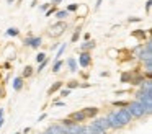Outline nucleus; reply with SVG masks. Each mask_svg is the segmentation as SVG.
I'll use <instances>...</instances> for the list:
<instances>
[{"instance_id": "obj_33", "label": "nucleus", "mask_w": 152, "mask_h": 134, "mask_svg": "<svg viewBox=\"0 0 152 134\" xmlns=\"http://www.w3.org/2000/svg\"><path fill=\"white\" fill-rule=\"evenodd\" d=\"M142 67H144V70H142V72H145V70H152V59H147V61L142 62Z\"/></svg>"}, {"instance_id": "obj_37", "label": "nucleus", "mask_w": 152, "mask_h": 134, "mask_svg": "<svg viewBox=\"0 0 152 134\" xmlns=\"http://www.w3.org/2000/svg\"><path fill=\"white\" fill-rule=\"evenodd\" d=\"M4 114H5V111H4V108H0V127L5 124V118H4Z\"/></svg>"}, {"instance_id": "obj_19", "label": "nucleus", "mask_w": 152, "mask_h": 134, "mask_svg": "<svg viewBox=\"0 0 152 134\" xmlns=\"http://www.w3.org/2000/svg\"><path fill=\"white\" fill-rule=\"evenodd\" d=\"M136 59H137V61H139V62H141V64H142V62H144V61H147V59H152V52L145 51V49L142 48V51L139 52L137 56H136Z\"/></svg>"}, {"instance_id": "obj_12", "label": "nucleus", "mask_w": 152, "mask_h": 134, "mask_svg": "<svg viewBox=\"0 0 152 134\" xmlns=\"http://www.w3.org/2000/svg\"><path fill=\"white\" fill-rule=\"evenodd\" d=\"M85 124H79V123H72L69 126H66V133L64 134H82Z\"/></svg>"}, {"instance_id": "obj_31", "label": "nucleus", "mask_w": 152, "mask_h": 134, "mask_svg": "<svg viewBox=\"0 0 152 134\" xmlns=\"http://www.w3.org/2000/svg\"><path fill=\"white\" fill-rule=\"evenodd\" d=\"M70 93H72V90H69V88H64V87L59 90V97H61V98H67Z\"/></svg>"}, {"instance_id": "obj_32", "label": "nucleus", "mask_w": 152, "mask_h": 134, "mask_svg": "<svg viewBox=\"0 0 152 134\" xmlns=\"http://www.w3.org/2000/svg\"><path fill=\"white\" fill-rule=\"evenodd\" d=\"M57 10H59V8H57V5H51L49 8H48L46 12H44V15H46V16H51V15H54V13H56Z\"/></svg>"}, {"instance_id": "obj_14", "label": "nucleus", "mask_w": 152, "mask_h": 134, "mask_svg": "<svg viewBox=\"0 0 152 134\" xmlns=\"http://www.w3.org/2000/svg\"><path fill=\"white\" fill-rule=\"evenodd\" d=\"M144 82H145V78H144V75H142V72H137V74H134V77L131 78L129 83H131L132 87H142Z\"/></svg>"}, {"instance_id": "obj_45", "label": "nucleus", "mask_w": 152, "mask_h": 134, "mask_svg": "<svg viewBox=\"0 0 152 134\" xmlns=\"http://www.w3.org/2000/svg\"><path fill=\"white\" fill-rule=\"evenodd\" d=\"M57 48H59V42H53V46H51V51H56Z\"/></svg>"}, {"instance_id": "obj_38", "label": "nucleus", "mask_w": 152, "mask_h": 134, "mask_svg": "<svg viewBox=\"0 0 152 134\" xmlns=\"http://www.w3.org/2000/svg\"><path fill=\"white\" fill-rule=\"evenodd\" d=\"M108 54H110V57L115 59V57H118V56H119V51H116V49H110Z\"/></svg>"}, {"instance_id": "obj_52", "label": "nucleus", "mask_w": 152, "mask_h": 134, "mask_svg": "<svg viewBox=\"0 0 152 134\" xmlns=\"http://www.w3.org/2000/svg\"><path fill=\"white\" fill-rule=\"evenodd\" d=\"M13 2H17V0H7V3H8V5H12Z\"/></svg>"}, {"instance_id": "obj_17", "label": "nucleus", "mask_w": 152, "mask_h": 134, "mask_svg": "<svg viewBox=\"0 0 152 134\" xmlns=\"http://www.w3.org/2000/svg\"><path fill=\"white\" fill-rule=\"evenodd\" d=\"M12 87H13L15 92H20L21 88L25 87V78L21 77V75H18V77L13 78V82H12Z\"/></svg>"}, {"instance_id": "obj_26", "label": "nucleus", "mask_w": 152, "mask_h": 134, "mask_svg": "<svg viewBox=\"0 0 152 134\" xmlns=\"http://www.w3.org/2000/svg\"><path fill=\"white\" fill-rule=\"evenodd\" d=\"M132 36H134V38H139V39H142V41H144V39L147 38V31H144V29H139V31H132Z\"/></svg>"}, {"instance_id": "obj_18", "label": "nucleus", "mask_w": 152, "mask_h": 134, "mask_svg": "<svg viewBox=\"0 0 152 134\" xmlns=\"http://www.w3.org/2000/svg\"><path fill=\"white\" fill-rule=\"evenodd\" d=\"M64 64H67V67H69L70 72H77V70H79V64H77V59L75 57H69Z\"/></svg>"}, {"instance_id": "obj_27", "label": "nucleus", "mask_w": 152, "mask_h": 134, "mask_svg": "<svg viewBox=\"0 0 152 134\" xmlns=\"http://www.w3.org/2000/svg\"><path fill=\"white\" fill-rule=\"evenodd\" d=\"M66 49H67V42H62V44L59 46V49H57V54L54 56V57H56V61H57V59H61V56L66 52Z\"/></svg>"}, {"instance_id": "obj_5", "label": "nucleus", "mask_w": 152, "mask_h": 134, "mask_svg": "<svg viewBox=\"0 0 152 134\" xmlns=\"http://www.w3.org/2000/svg\"><path fill=\"white\" fill-rule=\"evenodd\" d=\"M41 44H43V38H41V36H33L31 33H28V36L23 39V46H25V48L38 49Z\"/></svg>"}, {"instance_id": "obj_21", "label": "nucleus", "mask_w": 152, "mask_h": 134, "mask_svg": "<svg viewBox=\"0 0 152 134\" xmlns=\"http://www.w3.org/2000/svg\"><path fill=\"white\" fill-rule=\"evenodd\" d=\"M33 74H34V69L31 67V65H26V67L23 69V74H21V77L26 80V78H30V77H33Z\"/></svg>"}, {"instance_id": "obj_30", "label": "nucleus", "mask_w": 152, "mask_h": 134, "mask_svg": "<svg viewBox=\"0 0 152 134\" xmlns=\"http://www.w3.org/2000/svg\"><path fill=\"white\" fill-rule=\"evenodd\" d=\"M48 64H49V59H48V57L44 59L43 62H39V65H38V69H36V72H38V74H41V72H43L44 69L48 67Z\"/></svg>"}, {"instance_id": "obj_53", "label": "nucleus", "mask_w": 152, "mask_h": 134, "mask_svg": "<svg viewBox=\"0 0 152 134\" xmlns=\"http://www.w3.org/2000/svg\"><path fill=\"white\" fill-rule=\"evenodd\" d=\"M15 134H21V133H15Z\"/></svg>"}, {"instance_id": "obj_1", "label": "nucleus", "mask_w": 152, "mask_h": 134, "mask_svg": "<svg viewBox=\"0 0 152 134\" xmlns=\"http://www.w3.org/2000/svg\"><path fill=\"white\" fill-rule=\"evenodd\" d=\"M126 108L131 113L132 119H142L145 116H151V113H152V105H144V103L136 101V100L129 101Z\"/></svg>"}, {"instance_id": "obj_22", "label": "nucleus", "mask_w": 152, "mask_h": 134, "mask_svg": "<svg viewBox=\"0 0 152 134\" xmlns=\"http://www.w3.org/2000/svg\"><path fill=\"white\" fill-rule=\"evenodd\" d=\"M82 134H108V131H95V129H92L88 124H85V127H83V133H82Z\"/></svg>"}, {"instance_id": "obj_50", "label": "nucleus", "mask_w": 152, "mask_h": 134, "mask_svg": "<svg viewBox=\"0 0 152 134\" xmlns=\"http://www.w3.org/2000/svg\"><path fill=\"white\" fill-rule=\"evenodd\" d=\"M83 39H85V41H88V39H90V33H85V34H83Z\"/></svg>"}, {"instance_id": "obj_4", "label": "nucleus", "mask_w": 152, "mask_h": 134, "mask_svg": "<svg viewBox=\"0 0 152 134\" xmlns=\"http://www.w3.org/2000/svg\"><path fill=\"white\" fill-rule=\"evenodd\" d=\"M92 129L95 131H110V126H108V121H106L105 116H100V118H93L92 123L88 124Z\"/></svg>"}, {"instance_id": "obj_54", "label": "nucleus", "mask_w": 152, "mask_h": 134, "mask_svg": "<svg viewBox=\"0 0 152 134\" xmlns=\"http://www.w3.org/2000/svg\"><path fill=\"white\" fill-rule=\"evenodd\" d=\"M38 134H44V133H38Z\"/></svg>"}, {"instance_id": "obj_44", "label": "nucleus", "mask_w": 152, "mask_h": 134, "mask_svg": "<svg viewBox=\"0 0 152 134\" xmlns=\"http://www.w3.org/2000/svg\"><path fill=\"white\" fill-rule=\"evenodd\" d=\"M5 97V90H4V85H0V98Z\"/></svg>"}, {"instance_id": "obj_15", "label": "nucleus", "mask_w": 152, "mask_h": 134, "mask_svg": "<svg viewBox=\"0 0 152 134\" xmlns=\"http://www.w3.org/2000/svg\"><path fill=\"white\" fill-rule=\"evenodd\" d=\"M64 87V82L62 80H57V82H54L53 85H51L49 88H48V92H46V95L48 97H51V95H54V93H57V92L61 90V88Z\"/></svg>"}, {"instance_id": "obj_48", "label": "nucleus", "mask_w": 152, "mask_h": 134, "mask_svg": "<svg viewBox=\"0 0 152 134\" xmlns=\"http://www.w3.org/2000/svg\"><path fill=\"white\" fill-rule=\"evenodd\" d=\"M30 131H31V127H25V129H23V133H21V134H28V133H30Z\"/></svg>"}, {"instance_id": "obj_20", "label": "nucleus", "mask_w": 152, "mask_h": 134, "mask_svg": "<svg viewBox=\"0 0 152 134\" xmlns=\"http://www.w3.org/2000/svg\"><path fill=\"white\" fill-rule=\"evenodd\" d=\"M54 16L57 18V21H66V20L70 16V13L67 12L66 8H64V10H57V12L54 13Z\"/></svg>"}, {"instance_id": "obj_51", "label": "nucleus", "mask_w": 152, "mask_h": 134, "mask_svg": "<svg viewBox=\"0 0 152 134\" xmlns=\"http://www.w3.org/2000/svg\"><path fill=\"white\" fill-rule=\"evenodd\" d=\"M4 69H7V70H8V69H10V62H5V64H4Z\"/></svg>"}, {"instance_id": "obj_2", "label": "nucleus", "mask_w": 152, "mask_h": 134, "mask_svg": "<svg viewBox=\"0 0 152 134\" xmlns=\"http://www.w3.org/2000/svg\"><path fill=\"white\" fill-rule=\"evenodd\" d=\"M67 28H69V23L67 21H56L49 26L48 34H49L51 38H61V36L67 31Z\"/></svg>"}, {"instance_id": "obj_10", "label": "nucleus", "mask_w": 152, "mask_h": 134, "mask_svg": "<svg viewBox=\"0 0 152 134\" xmlns=\"http://www.w3.org/2000/svg\"><path fill=\"white\" fill-rule=\"evenodd\" d=\"M69 118L72 123H79V124H83L87 121V118H85V114L82 113V110H77V111H72V113L69 114Z\"/></svg>"}, {"instance_id": "obj_39", "label": "nucleus", "mask_w": 152, "mask_h": 134, "mask_svg": "<svg viewBox=\"0 0 152 134\" xmlns=\"http://www.w3.org/2000/svg\"><path fill=\"white\" fill-rule=\"evenodd\" d=\"M128 21L129 23H139V21H142V18H139V16H129Z\"/></svg>"}, {"instance_id": "obj_24", "label": "nucleus", "mask_w": 152, "mask_h": 134, "mask_svg": "<svg viewBox=\"0 0 152 134\" xmlns=\"http://www.w3.org/2000/svg\"><path fill=\"white\" fill-rule=\"evenodd\" d=\"M80 34H82V26H77V28L74 29V34H72V38H70V42H77L79 38H80Z\"/></svg>"}, {"instance_id": "obj_23", "label": "nucleus", "mask_w": 152, "mask_h": 134, "mask_svg": "<svg viewBox=\"0 0 152 134\" xmlns=\"http://www.w3.org/2000/svg\"><path fill=\"white\" fill-rule=\"evenodd\" d=\"M62 65H64V61H62V59H57V61H54L53 69H51V70H53V74H57V72L62 69Z\"/></svg>"}, {"instance_id": "obj_34", "label": "nucleus", "mask_w": 152, "mask_h": 134, "mask_svg": "<svg viewBox=\"0 0 152 134\" xmlns=\"http://www.w3.org/2000/svg\"><path fill=\"white\" fill-rule=\"evenodd\" d=\"M18 34H20V29L18 28H8L7 29V36H13L15 38V36H18Z\"/></svg>"}, {"instance_id": "obj_40", "label": "nucleus", "mask_w": 152, "mask_h": 134, "mask_svg": "<svg viewBox=\"0 0 152 134\" xmlns=\"http://www.w3.org/2000/svg\"><path fill=\"white\" fill-rule=\"evenodd\" d=\"M54 106H66V101H61V100H54L53 101Z\"/></svg>"}, {"instance_id": "obj_25", "label": "nucleus", "mask_w": 152, "mask_h": 134, "mask_svg": "<svg viewBox=\"0 0 152 134\" xmlns=\"http://www.w3.org/2000/svg\"><path fill=\"white\" fill-rule=\"evenodd\" d=\"M77 13H79V16L85 18L87 13H88V7H87V5H79V8H77Z\"/></svg>"}, {"instance_id": "obj_29", "label": "nucleus", "mask_w": 152, "mask_h": 134, "mask_svg": "<svg viewBox=\"0 0 152 134\" xmlns=\"http://www.w3.org/2000/svg\"><path fill=\"white\" fill-rule=\"evenodd\" d=\"M66 88H69V90L80 88V82H79V80H69V82H67V87H66Z\"/></svg>"}, {"instance_id": "obj_7", "label": "nucleus", "mask_w": 152, "mask_h": 134, "mask_svg": "<svg viewBox=\"0 0 152 134\" xmlns=\"http://www.w3.org/2000/svg\"><path fill=\"white\" fill-rule=\"evenodd\" d=\"M93 62V57H92V52H85V51H79V61L77 64L80 65L82 69H87L90 67Z\"/></svg>"}, {"instance_id": "obj_6", "label": "nucleus", "mask_w": 152, "mask_h": 134, "mask_svg": "<svg viewBox=\"0 0 152 134\" xmlns=\"http://www.w3.org/2000/svg\"><path fill=\"white\" fill-rule=\"evenodd\" d=\"M134 100L141 101V103H144V105H152V92L139 88V90L134 93Z\"/></svg>"}, {"instance_id": "obj_35", "label": "nucleus", "mask_w": 152, "mask_h": 134, "mask_svg": "<svg viewBox=\"0 0 152 134\" xmlns=\"http://www.w3.org/2000/svg\"><path fill=\"white\" fill-rule=\"evenodd\" d=\"M46 57H48V56H46V52H38V54H36V57H34V59H36V62L39 64V62H43Z\"/></svg>"}, {"instance_id": "obj_11", "label": "nucleus", "mask_w": 152, "mask_h": 134, "mask_svg": "<svg viewBox=\"0 0 152 134\" xmlns=\"http://www.w3.org/2000/svg\"><path fill=\"white\" fill-rule=\"evenodd\" d=\"M82 113L85 114L87 121H88V119H93V118L98 116V114H100V108H96V106H85V108H82Z\"/></svg>"}, {"instance_id": "obj_8", "label": "nucleus", "mask_w": 152, "mask_h": 134, "mask_svg": "<svg viewBox=\"0 0 152 134\" xmlns=\"http://www.w3.org/2000/svg\"><path fill=\"white\" fill-rule=\"evenodd\" d=\"M116 114H118V118L121 119V123H123L124 127L132 123V116H131V113L128 111V108H118V110H116Z\"/></svg>"}, {"instance_id": "obj_36", "label": "nucleus", "mask_w": 152, "mask_h": 134, "mask_svg": "<svg viewBox=\"0 0 152 134\" xmlns=\"http://www.w3.org/2000/svg\"><path fill=\"white\" fill-rule=\"evenodd\" d=\"M77 8H79V3H70V5L69 7H67V12H69V13H74V12H77Z\"/></svg>"}, {"instance_id": "obj_42", "label": "nucleus", "mask_w": 152, "mask_h": 134, "mask_svg": "<svg viewBox=\"0 0 152 134\" xmlns=\"http://www.w3.org/2000/svg\"><path fill=\"white\" fill-rule=\"evenodd\" d=\"M102 3H103V0H96V3H95V7H93V10H100V7H102Z\"/></svg>"}, {"instance_id": "obj_16", "label": "nucleus", "mask_w": 152, "mask_h": 134, "mask_svg": "<svg viewBox=\"0 0 152 134\" xmlns=\"http://www.w3.org/2000/svg\"><path fill=\"white\" fill-rule=\"evenodd\" d=\"M96 48V42L93 41V39H88V41H85V42H82L80 44V48H79V51H85V52H92L93 49Z\"/></svg>"}, {"instance_id": "obj_47", "label": "nucleus", "mask_w": 152, "mask_h": 134, "mask_svg": "<svg viewBox=\"0 0 152 134\" xmlns=\"http://www.w3.org/2000/svg\"><path fill=\"white\" fill-rule=\"evenodd\" d=\"M80 87H82V88H88L90 83H88V82H83V83H80Z\"/></svg>"}, {"instance_id": "obj_13", "label": "nucleus", "mask_w": 152, "mask_h": 134, "mask_svg": "<svg viewBox=\"0 0 152 134\" xmlns=\"http://www.w3.org/2000/svg\"><path fill=\"white\" fill-rule=\"evenodd\" d=\"M137 69H136V70H126V72H123L121 74V77H119V82H121V83H129V82H131V78L134 77V74H137Z\"/></svg>"}, {"instance_id": "obj_43", "label": "nucleus", "mask_w": 152, "mask_h": 134, "mask_svg": "<svg viewBox=\"0 0 152 134\" xmlns=\"http://www.w3.org/2000/svg\"><path fill=\"white\" fill-rule=\"evenodd\" d=\"M46 118H48V113H43V114H41L39 118H38V123H41V121H44V119H46Z\"/></svg>"}, {"instance_id": "obj_28", "label": "nucleus", "mask_w": 152, "mask_h": 134, "mask_svg": "<svg viewBox=\"0 0 152 134\" xmlns=\"http://www.w3.org/2000/svg\"><path fill=\"white\" fill-rule=\"evenodd\" d=\"M128 103L129 101H123V100H115V101H111V105L115 108H126L128 106Z\"/></svg>"}, {"instance_id": "obj_41", "label": "nucleus", "mask_w": 152, "mask_h": 134, "mask_svg": "<svg viewBox=\"0 0 152 134\" xmlns=\"http://www.w3.org/2000/svg\"><path fill=\"white\" fill-rule=\"evenodd\" d=\"M151 8H152V0H147V2H145V12L151 13Z\"/></svg>"}, {"instance_id": "obj_46", "label": "nucleus", "mask_w": 152, "mask_h": 134, "mask_svg": "<svg viewBox=\"0 0 152 134\" xmlns=\"http://www.w3.org/2000/svg\"><path fill=\"white\" fill-rule=\"evenodd\" d=\"M49 7H51V3H44V5H41V8H43L44 12H46V10L49 8Z\"/></svg>"}, {"instance_id": "obj_9", "label": "nucleus", "mask_w": 152, "mask_h": 134, "mask_svg": "<svg viewBox=\"0 0 152 134\" xmlns=\"http://www.w3.org/2000/svg\"><path fill=\"white\" fill-rule=\"evenodd\" d=\"M44 134H64L66 133V126H62L61 123H53L43 131Z\"/></svg>"}, {"instance_id": "obj_49", "label": "nucleus", "mask_w": 152, "mask_h": 134, "mask_svg": "<svg viewBox=\"0 0 152 134\" xmlns=\"http://www.w3.org/2000/svg\"><path fill=\"white\" fill-rule=\"evenodd\" d=\"M61 2H62V0H53V2H51V5H59Z\"/></svg>"}, {"instance_id": "obj_3", "label": "nucleus", "mask_w": 152, "mask_h": 134, "mask_svg": "<svg viewBox=\"0 0 152 134\" xmlns=\"http://www.w3.org/2000/svg\"><path fill=\"white\" fill-rule=\"evenodd\" d=\"M106 121H108V126H110V129L111 131H121L123 127V123H121V119L118 118V114H116V110H111V111H108V114H106Z\"/></svg>"}]
</instances>
